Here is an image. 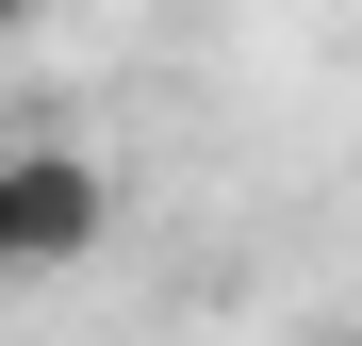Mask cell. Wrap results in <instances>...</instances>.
Returning a JSON list of instances; mask_svg holds the SVG:
<instances>
[{
    "label": "cell",
    "instance_id": "obj_2",
    "mask_svg": "<svg viewBox=\"0 0 362 346\" xmlns=\"http://www.w3.org/2000/svg\"><path fill=\"white\" fill-rule=\"evenodd\" d=\"M83 17V0H0V33H66Z\"/></svg>",
    "mask_w": 362,
    "mask_h": 346
},
{
    "label": "cell",
    "instance_id": "obj_1",
    "mask_svg": "<svg viewBox=\"0 0 362 346\" xmlns=\"http://www.w3.org/2000/svg\"><path fill=\"white\" fill-rule=\"evenodd\" d=\"M115 248V182L83 132H0V297L17 280H83Z\"/></svg>",
    "mask_w": 362,
    "mask_h": 346
}]
</instances>
